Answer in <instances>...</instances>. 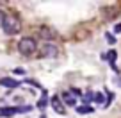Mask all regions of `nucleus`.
<instances>
[{"label": "nucleus", "instance_id": "10", "mask_svg": "<svg viewBox=\"0 0 121 118\" xmlns=\"http://www.w3.org/2000/svg\"><path fill=\"white\" fill-rule=\"evenodd\" d=\"M107 41H109L110 45H114V43H116V38H114L112 34H107Z\"/></svg>", "mask_w": 121, "mask_h": 118}, {"label": "nucleus", "instance_id": "14", "mask_svg": "<svg viewBox=\"0 0 121 118\" xmlns=\"http://www.w3.org/2000/svg\"><path fill=\"white\" fill-rule=\"evenodd\" d=\"M114 31H116V32H121V23H117V25L114 27Z\"/></svg>", "mask_w": 121, "mask_h": 118}, {"label": "nucleus", "instance_id": "7", "mask_svg": "<svg viewBox=\"0 0 121 118\" xmlns=\"http://www.w3.org/2000/svg\"><path fill=\"white\" fill-rule=\"evenodd\" d=\"M0 84H2V86H5V88H16V86H20L18 80L9 79V77H4V79H0Z\"/></svg>", "mask_w": 121, "mask_h": 118}, {"label": "nucleus", "instance_id": "3", "mask_svg": "<svg viewBox=\"0 0 121 118\" xmlns=\"http://www.w3.org/2000/svg\"><path fill=\"white\" fill-rule=\"evenodd\" d=\"M39 56H41L43 59H53V57L59 56V48H57V45L46 43V45H43V48H41V52H39Z\"/></svg>", "mask_w": 121, "mask_h": 118}, {"label": "nucleus", "instance_id": "6", "mask_svg": "<svg viewBox=\"0 0 121 118\" xmlns=\"http://www.w3.org/2000/svg\"><path fill=\"white\" fill-rule=\"evenodd\" d=\"M62 100L66 102V106H75L77 104V99H75V95H73L71 91H64L62 93Z\"/></svg>", "mask_w": 121, "mask_h": 118}, {"label": "nucleus", "instance_id": "13", "mask_svg": "<svg viewBox=\"0 0 121 118\" xmlns=\"http://www.w3.org/2000/svg\"><path fill=\"white\" fill-rule=\"evenodd\" d=\"M4 18H5V14H4V11H0V25H2V22H4Z\"/></svg>", "mask_w": 121, "mask_h": 118}, {"label": "nucleus", "instance_id": "8", "mask_svg": "<svg viewBox=\"0 0 121 118\" xmlns=\"http://www.w3.org/2000/svg\"><path fill=\"white\" fill-rule=\"evenodd\" d=\"M39 34H41V38H45V39H50V38H53L52 31H50V29H46V27H41V29H39Z\"/></svg>", "mask_w": 121, "mask_h": 118}, {"label": "nucleus", "instance_id": "5", "mask_svg": "<svg viewBox=\"0 0 121 118\" xmlns=\"http://www.w3.org/2000/svg\"><path fill=\"white\" fill-rule=\"evenodd\" d=\"M50 102H52V107H53V111H55V113H59V114H64V113H66V109H64V106L60 104V99H59V97H52V99H50Z\"/></svg>", "mask_w": 121, "mask_h": 118}, {"label": "nucleus", "instance_id": "2", "mask_svg": "<svg viewBox=\"0 0 121 118\" xmlns=\"http://www.w3.org/2000/svg\"><path fill=\"white\" fill-rule=\"evenodd\" d=\"M36 48H38V43L34 38H22L18 41V50L23 56H32L36 52Z\"/></svg>", "mask_w": 121, "mask_h": 118}, {"label": "nucleus", "instance_id": "4", "mask_svg": "<svg viewBox=\"0 0 121 118\" xmlns=\"http://www.w3.org/2000/svg\"><path fill=\"white\" fill-rule=\"evenodd\" d=\"M32 109L30 106H23V107H2L0 109V116H13L16 113H29Z\"/></svg>", "mask_w": 121, "mask_h": 118}, {"label": "nucleus", "instance_id": "9", "mask_svg": "<svg viewBox=\"0 0 121 118\" xmlns=\"http://www.w3.org/2000/svg\"><path fill=\"white\" fill-rule=\"evenodd\" d=\"M93 107H89V106H82V107H77V113L78 114H86V113H93Z\"/></svg>", "mask_w": 121, "mask_h": 118}, {"label": "nucleus", "instance_id": "12", "mask_svg": "<svg viewBox=\"0 0 121 118\" xmlns=\"http://www.w3.org/2000/svg\"><path fill=\"white\" fill-rule=\"evenodd\" d=\"M95 100H96V102H98V104H102V102H103V97H102V93H98V95H95Z\"/></svg>", "mask_w": 121, "mask_h": 118}, {"label": "nucleus", "instance_id": "1", "mask_svg": "<svg viewBox=\"0 0 121 118\" xmlns=\"http://www.w3.org/2000/svg\"><path fill=\"white\" fill-rule=\"evenodd\" d=\"M2 29L5 34H18L22 31V22L16 16H5L2 22Z\"/></svg>", "mask_w": 121, "mask_h": 118}, {"label": "nucleus", "instance_id": "11", "mask_svg": "<svg viewBox=\"0 0 121 118\" xmlns=\"http://www.w3.org/2000/svg\"><path fill=\"white\" fill-rule=\"evenodd\" d=\"M45 104H46V95H43V99H41V100L38 102V107H43Z\"/></svg>", "mask_w": 121, "mask_h": 118}]
</instances>
